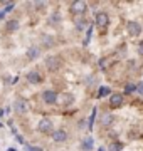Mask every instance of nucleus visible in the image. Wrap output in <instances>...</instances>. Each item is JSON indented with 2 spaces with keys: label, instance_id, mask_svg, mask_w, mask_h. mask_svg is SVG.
Masks as SVG:
<instances>
[{
  "label": "nucleus",
  "instance_id": "obj_1",
  "mask_svg": "<svg viewBox=\"0 0 143 151\" xmlns=\"http://www.w3.org/2000/svg\"><path fill=\"white\" fill-rule=\"evenodd\" d=\"M61 64H62V60H61V57H57V55H49V57L46 59V65H47L49 70H57L61 67Z\"/></svg>",
  "mask_w": 143,
  "mask_h": 151
},
{
  "label": "nucleus",
  "instance_id": "obj_2",
  "mask_svg": "<svg viewBox=\"0 0 143 151\" xmlns=\"http://www.w3.org/2000/svg\"><path fill=\"white\" fill-rule=\"evenodd\" d=\"M52 128H54V124H52V121H51L49 118H42L37 123V129L40 131V133H51Z\"/></svg>",
  "mask_w": 143,
  "mask_h": 151
},
{
  "label": "nucleus",
  "instance_id": "obj_3",
  "mask_svg": "<svg viewBox=\"0 0 143 151\" xmlns=\"http://www.w3.org/2000/svg\"><path fill=\"white\" fill-rule=\"evenodd\" d=\"M29 108V103H27V99H24V97H17L15 101H14V109H15L17 113H25Z\"/></svg>",
  "mask_w": 143,
  "mask_h": 151
},
{
  "label": "nucleus",
  "instance_id": "obj_4",
  "mask_svg": "<svg viewBox=\"0 0 143 151\" xmlns=\"http://www.w3.org/2000/svg\"><path fill=\"white\" fill-rule=\"evenodd\" d=\"M123 103H125V97H123V94H120V92H115V94L110 96V106L111 108H121Z\"/></svg>",
  "mask_w": 143,
  "mask_h": 151
},
{
  "label": "nucleus",
  "instance_id": "obj_5",
  "mask_svg": "<svg viewBox=\"0 0 143 151\" xmlns=\"http://www.w3.org/2000/svg\"><path fill=\"white\" fill-rule=\"evenodd\" d=\"M71 12L72 14H84L86 12V2H83V0H74L71 4Z\"/></svg>",
  "mask_w": 143,
  "mask_h": 151
},
{
  "label": "nucleus",
  "instance_id": "obj_6",
  "mask_svg": "<svg viewBox=\"0 0 143 151\" xmlns=\"http://www.w3.org/2000/svg\"><path fill=\"white\" fill-rule=\"evenodd\" d=\"M94 20H96V25H99V27H106V25L110 24V17H108L106 12H98L96 17H94Z\"/></svg>",
  "mask_w": 143,
  "mask_h": 151
},
{
  "label": "nucleus",
  "instance_id": "obj_7",
  "mask_svg": "<svg viewBox=\"0 0 143 151\" xmlns=\"http://www.w3.org/2000/svg\"><path fill=\"white\" fill-rule=\"evenodd\" d=\"M42 99H44L46 104H56V101H57V92L47 89V91L42 92Z\"/></svg>",
  "mask_w": 143,
  "mask_h": 151
},
{
  "label": "nucleus",
  "instance_id": "obj_8",
  "mask_svg": "<svg viewBox=\"0 0 143 151\" xmlns=\"http://www.w3.org/2000/svg\"><path fill=\"white\" fill-rule=\"evenodd\" d=\"M126 29H128V32H130V35H133V37H138L140 34H142V25L138 24V22H128V25H126Z\"/></svg>",
  "mask_w": 143,
  "mask_h": 151
},
{
  "label": "nucleus",
  "instance_id": "obj_9",
  "mask_svg": "<svg viewBox=\"0 0 143 151\" xmlns=\"http://www.w3.org/2000/svg\"><path fill=\"white\" fill-rule=\"evenodd\" d=\"M40 81H42L40 72H37V70H30V72H27V82L29 84H40Z\"/></svg>",
  "mask_w": 143,
  "mask_h": 151
},
{
  "label": "nucleus",
  "instance_id": "obj_10",
  "mask_svg": "<svg viewBox=\"0 0 143 151\" xmlns=\"http://www.w3.org/2000/svg\"><path fill=\"white\" fill-rule=\"evenodd\" d=\"M40 55V47L39 45H30L27 49V59L29 60H35Z\"/></svg>",
  "mask_w": 143,
  "mask_h": 151
},
{
  "label": "nucleus",
  "instance_id": "obj_11",
  "mask_svg": "<svg viewBox=\"0 0 143 151\" xmlns=\"http://www.w3.org/2000/svg\"><path fill=\"white\" fill-rule=\"evenodd\" d=\"M52 139L56 141V143H64V141L67 139V133L64 129H57L52 133Z\"/></svg>",
  "mask_w": 143,
  "mask_h": 151
},
{
  "label": "nucleus",
  "instance_id": "obj_12",
  "mask_svg": "<svg viewBox=\"0 0 143 151\" xmlns=\"http://www.w3.org/2000/svg\"><path fill=\"white\" fill-rule=\"evenodd\" d=\"M93 148H94V139L91 136H88V138H84V139L81 141V150L83 151H91Z\"/></svg>",
  "mask_w": 143,
  "mask_h": 151
},
{
  "label": "nucleus",
  "instance_id": "obj_13",
  "mask_svg": "<svg viewBox=\"0 0 143 151\" xmlns=\"http://www.w3.org/2000/svg\"><path fill=\"white\" fill-rule=\"evenodd\" d=\"M40 42H42V45H44V47H52V45L56 44V40L51 37V35H44V37L40 39Z\"/></svg>",
  "mask_w": 143,
  "mask_h": 151
},
{
  "label": "nucleus",
  "instance_id": "obj_14",
  "mask_svg": "<svg viewBox=\"0 0 143 151\" xmlns=\"http://www.w3.org/2000/svg\"><path fill=\"white\" fill-rule=\"evenodd\" d=\"M123 150V145L121 143H118V141H115V143H110L108 145V151H121Z\"/></svg>",
  "mask_w": 143,
  "mask_h": 151
},
{
  "label": "nucleus",
  "instance_id": "obj_15",
  "mask_svg": "<svg viewBox=\"0 0 143 151\" xmlns=\"http://www.w3.org/2000/svg\"><path fill=\"white\" fill-rule=\"evenodd\" d=\"M7 29H9L10 32L19 30V22H17V20H9V22H7Z\"/></svg>",
  "mask_w": 143,
  "mask_h": 151
},
{
  "label": "nucleus",
  "instance_id": "obj_16",
  "mask_svg": "<svg viewBox=\"0 0 143 151\" xmlns=\"http://www.w3.org/2000/svg\"><path fill=\"white\" fill-rule=\"evenodd\" d=\"M111 92V89L108 86H103V87H99V91H98V97H106L108 94Z\"/></svg>",
  "mask_w": 143,
  "mask_h": 151
},
{
  "label": "nucleus",
  "instance_id": "obj_17",
  "mask_svg": "<svg viewBox=\"0 0 143 151\" xmlns=\"http://www.w3.org/2000/svg\"><path fill=\"white\" fill-rule=\"evenodd\" d=\"M74 24H76L77 30H84V29H86V20H84V19H76Z\"/></svg>",
  "mask_w": 143,
  "mask_h": 151
},
{
  "label": "nucleus",
  "instance_id": "obj_18",
  "mask_svg": "<svg viewBox=\"0 0 143 151\" xmlns=\"http://www.w3.org/2000/svg\"><path fill=\"white\" fill-rule=\"evenodd\" d=\"M125 92H126V94L136 92V86H135V84H126V86H125Z\"/></svg>",
  "mask_w": 143,
  "mask_h": 151
},
{
  "label": "nucleus",
  "instance_id": "obj_19",
  "mask_svg": "<svg viewBox=\"0 0 143 151\" xmlns=\"http://www.w3.org/2000/svg\"><path fill=\"white\" fill-rule=\"evenodd\" d=\"M4 5H5V9H4V12H12L14 9H15V4H10V2H4Z\"/></svg>",
  "mask_w": 143,
  "mask_h": 151
},
{
  "label": "nucleus",
  "instance_id": "obj_20",
  "mask_svg": "<svg viewBox=\"0 0 143 151\" xmlns=\"http://www.w3.org/2000/svg\"><path fill=\"white\" fill-rule=\"evenodd\" d=\"M94 118H96V108L91 111V118H89V131L93 129V121H94Z\"/></svg>",
  "mask_w": 143,
  "mask_h": 151
},
{
  "label": "nucleus",
  "instance_id": "obj_21",
  "mask_svg": "<svg viewBox=\"0 0 143 151\" xmlns=\"http://www.w3.org/2000/svg\"><path fill=\"white\" fill-rule=\"evenodd\" d=\"M24 150H25V151H42V148H37V146H29L27 145Z\"/></svg>",
  "mask_w": 143,
  "mask_h": 151
},
{
  "label": "nucleus",
  "instance_id": "obj_22",
  "mask_svg": "<svg viewBox=\"0 0 143 151\" xmlns=\"http://www.w3.org/2000/svg\"><path fill=\"white\" fill-rule=\"evenodd\" d=\"M34 7H35L37 10H40V9H44V7H46V2H35V4H34Z\"/></svg>",
  "mask_w": 143,
  "mask_h": 151
},
{
  "label": "nucleus",
  "instance_id": "obj_23",
  "mask_svg": "<svg viewBox=\"0 0 143 151\" xmlns=\"http://www.w3.org/2000/svg\"><path fill=\"white\" fill-rule=\"evenodd\" d=\"M61 20V15H59V12H56L54 15L51 17V22H59Z\"/></svg>",
  "mask_w": 143,
  "mask_h": 151
},
{
  "label": "nucleus",
  "instance_id": "obj_24",
  "mask_svg": "<svg viewBox=\"0 0 143 151\" xmlns=\"http://www.w3.org/2000/svg\"><path fill=\"white\" fill-rule=\"evenodd\" d=\"M111 121H113V116H108V114H106L105 118H103V124H110Z\"/></svg>",
  "mask_w": 143,
  "mask_h": 151
},
{
  "label": "nucleus",
  "instance_id": "obj_25",
  "mask_svg": "<svg viewBox=\"0 0 143 151\" xmlns=\"http://www.w3.org/2000/svg\"><path fill=\"white\" fill-rule=\"evenodd\" d=\"M136 92L138 94H143V82H138L136 84Z\"/></svg>",
  "mask_w": 143,
  "mask_h": 151
},
{
  "label": "nucleus",
  "instance_id": "obj_26",
  "mask_svg": "<svg viewBox=\"0 0 143 151\" xmlns=\"http://www.w3.org/2000/svg\"><path fill=\"white\" fill-rule=\"evenodd\" d=\"M91 34H93V27H89V29H88V37H86L84 44H88V42H89V39H91Z\"/></svg>",
  "mask_w": 143,
  "mask_h": 151
},
{
  "label": "nucleus",
  "instance_id": "obj_27",
  "mask_svg": "<svg viewBox=\"0 0 143 151\" xmlns=\"http://www.w3.org/2000/svg\"><path fill=\"white\" fill-rule=\"evenodd\" d=\"M138 52H140V55H143V42L138 44Z\"/></svg>",
  "mask_w": 143,
  "mask_h": 151
},
{
  "label": "nucleus",
  "instance_id": "obj_28",
  "mask_svg": "<svg viewBox=\"0 0 143 151\" xmlns=\"http://www.w3.org/2000/svg\"><path fill=\"white\" fill-rule=\"evenodd\" d=\"M4 17H5V12H4V10H0V20H2Z\"/></svg>",
  "mask_w": 143,
  "mask_h": 151
},
{
  "label": "nucleus",
  "instance_id": "obj_29",
  "mask_svg": "<svg viewBox=\"0 0 143 151\" xmlns=\"http://www.w3.org/2000/svg\"><path fill=\"white\" fill-rule=\"evenodd\" d=\"M7 151H15V150H14V148H9V150H7Z\"/></svg>",
  "mask_w": 143,
  "mask_h": 151
},
{
  "label": "nucleus",
  "instance_id": "obj_30",
  "mask_svg": "<svg viewBox=\"0 0 143 151\" xmlns=\"http://www.w3.org/2000/svg\"><path fill=\"white\" fill-rule=\"evenodd\" d=\"M98 151H105V148H99V150Z\"/></svg>",
  "mask_w": 143,
  "mask_h": 151
},
{
  "label": "nucleus",
  "instance_id": "obj_31",
  "mask_svg": "<svg viewBox=\"0 0 143 151\" xmlns=\"http://www.w3.org/2000/svg\"><path fill=\"white\" fill-rule=\"evenodd\" d=\"M0 128H2V123H0Z\"/></svg>",
  "mask_w": 143,
  "mask_h": 151
}]
</instances>
